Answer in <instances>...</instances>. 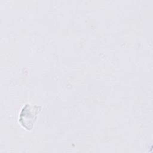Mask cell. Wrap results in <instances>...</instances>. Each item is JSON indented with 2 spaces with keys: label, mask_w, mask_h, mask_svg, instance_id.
<instances>
[{
  "label": "cell",
  "mask_w": 153,
  "mask_h": 153,
  "mask_svg": "<svg viewBox=\"0 0 153 153\" xmlns=\"http://www.w3.org/2000/svg\"><path fill=\"white\" fill-rule=\"evenodd\" d=\"M39 111L40 107L26 104L20 114L19 122L27 130H31Z\"/></svg>",
  "instance_id": "6da1fadb"
}]
</instances>
